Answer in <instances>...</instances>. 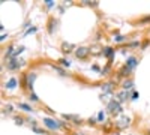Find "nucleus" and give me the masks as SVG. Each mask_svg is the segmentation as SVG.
I'll use <instances>...</instances> for the list:
<instances>
[{
    "instance_id": "obj_3",
    "label": "nucleus",
    "mask_w": 150,
    "mask_h": 135,
    "mask_svg": "<svg viewBox=\"0 0 150 135\" xmlns=\"http://www.w3.org/2000/svg\"><path fill=\"white\" fill-rule=\"evenodd\" d=\"M24 65V60H18V59H11L9 62L6 63V68L9 71H18L21 66Z\"/></svg>"
},
{
    "instance_id": "obj_23",
    "label": "nucleus",
    "mask_w": 150,
    "mask_h": 135,
    "mask_svg": "<svg viewBox=\"0 0 150 135\" xmlns=\"http://www.w3.org/2000/svg\"><path fill=\"white\" fill-rule=\"evenodd\" d=\"M15 123H17V125H23V123H24V122H23V117L17 116V117H15Z\"/></svg>"
},
{
    "instance_id": "obj_9",
    "label": "nucleus",
    "mask_w": 150,
    "mask_h": 135,
    "mask_svg": "<svg viewBox=\"0 0 150 135\" xmlns=\"http://www.w3.org/2000/svg\"><path fill=\"white\" fill-rule=\"evenodd\" d=\"M131 72H132V71H131L128 66H123V68H120V69L117 71V77H129Z\"/></svg>"
},
{
    "instance_id": "obj_28",
    "label": "nucleus",
    "mask_w": 150,
    "mask_h": 135,
    "mask_svg": "<svg viewBox=\"0 0 150 135\" xmlns=\"http://www.w3.org/2000/svg\"><path fill=\"white\" fill-rule=\"evenodd\" d=\"M87 122H89V125H95V123H96V120H95V119H89Z\"/></svg>"
},
{
    "instance_id": "obj_7",
    "label": "nucleus",
    "mask_w": 150,
    "mask_h": 135,
    "mask_svg": "<svg viewBox=\"0 0 150 135\" xmlns=\"http://www.w3.org/2000/svg\"><path fill=\"white\" fill-rule=\"evenodd\" d=\"M17 86H18V80H17L15 77L9 78V80L5 83V87H6V89H15Z\"/></svg>"
},
{
    "instance_id": "obj_21",
    "label": "nucleus",
    "mask_w": 150,
    "mask_h": 135,
    "mask_svg": "<svg viewBox=\"0 0 150 135\" xmlns=\"http://www.w3.org/2000/svg\"><path fill=\"white\" fill-rule=\"evenodd\" d=\"M54 71H57V72L60 74V75H63V77L66 75V74H65V71H63V69H62V68H59V66H54Z\"/></svg>"
},
{
    "instance_id": "obj_22",
    "label": "nucleus",
    "mask_w": 150,
    "mask_h": 135,
    "mask_svg": "<svg viewBox=\"0 0 150 135\" xmlns=\"http://www.w3.org/2000/svg\"><path fill=\"white\" fill-rule=\"evenodd\" d=\"M45 5H47L48 8H53V6H56V3L53 2V0H45Z\"/></svg>"
},
{
    "instance_id": "obj_14",
    "label": "nucleus",
    "mask_w": 150,
    "mask_h": 135,
    "mask_svg": "<svg viewBox=\"0 0 150 135\" xmlns=\"http://www.w3.org/2000/svg\"><path fill=\"white\" fill-rule=\"evenodd\" d=\"M20 110H23V111H27V113H30V111H33V108L29 105V104H24V102H20L18 105H17Z\"/></svg>"
},
{
    "instance_id": "obj_11",
    "label": "nucleus",
    "mask_w": 150,
    "mask_h": 135,
    "mask_svg": "<svg viewBox=\"0 0 150 135\" xmlns=\"http://www.w3.org/2000/svg\"><path fill=\"white\" fill-rule=\"evenodd\" d=\"M56 24H57V20H54V18H50V21H48V33L50 35H53L54 32H56Z\"/></svg>"
},
{
    "instance_id": "obj_20",
    "label": "nucleus",
    "mask_w": 150,
    "mask_h": 135,
    "mask_svg": "<svg viewBox=\"0 0 150 135\" xmlns=\"http://www.w3.org/2000/svg\"><path fill=\"white\" fill-rule=\"evenodd\" d=\"M104 119H105L104 111H99V113H98V120H99V122H104Z\"/></svg>"
},
{
    "instance_id": "obj_17",
    "label": "nucleus",
    "mask_w": 150,
    "mask_h": 135,
    "mask_svg": "<svg viewBox=\"0 0 150 135\" xmlns=\"http://www.w3.org/2000/svg\"><path fill=\"white\" fill-rule=\"evenodd\" d=\"M114 41H116V42H123V41H126V36L119 35V36H116V38H114Z\"/></svg>"
},
{
    "instance_id": "obj_15",
    "label": "nucleus",
    "mask_w": 150,
    "mask_h": 135,
    "mask_svg": "<svg viewBox=\"0 0 150 135\" xmlns=\"http://www.w3.org/2000/svg\"><path fill=\"white\" fill-rule=\"evenodd\" d=\"M71 48H75V47L72 44H63V45H62V51H63V53H71L72 51Z\"/></svg>"
},
{
    "instance_id": "obj_12",
    "label": "nucleus",
    "mask_w": 150,
    "mask_h": 135,
    "mask_svg": "<svg viewBox=\"0 0 150 135\" xmlns=\"http://www.w3.org/2000/svg\"><path fill=\"white\" fill-rule=\"evenodd\" d=\"M132 87H134V80L132 78H128V80H125L122 83V89L123 90H131Z\"/></svg>"
},
{
    "instance_id": "obj_4",
    "label": "nucleus",
    "mask_w": 150,
    "mask_h": 135,
    "mask_svg": "<svg viewBox=\"0 0 150 135\" xmlns=\"http://www.w3.org/2000/svg\"><path fill=\"white\" fill-rule=\"evenodd\" d=\"M42 122H44V125H45L48 129H51V131H57V129L60 128V122H57V120H54V119L45 117Z\"/></svg>"
},
{
    "instance_id": "obj_16",
    "label": "nucleus",
    "mask_w": 150,
    "mask_h": 135,
    "mask_svg": "<svg viewBox=\"0 0 150 135\" xmlns=\"http://www.w3.org/2000/svg\"><path fill=\"white\" fill-rule=\"evenodd\" d=\"M102 90H104L105 93H110V92H111V83H105V84H102Z\"/></svg>"
},
{
    "instance_id": "obj_19",
    "label": "nucleus",
    "mask_w": 150,
    "mask_h": 135,
    "mask_svg": "<svg viewBox=\"0 0 150 135\" xmlns=\"http://www.w3.org/2000/svg\"><path fill=\"white\" fill-rule=\"evenodd\" d=\"M60 65H62V66H66V68H68V66H69L71 63H69V60H68V59H62V60H60Z\"/></svg>"
},
{
    "instance_id": "obj_26",
    "label": "nucleus",
    "mask_w": 150,
    "mask_h": 135,
    "mask_svg": "<svg viewBox=\"0 0 150 135\" xmlns=\"http://www.w3.org/2000/svg\"><path fill=\"white\" fill-rule=\"evenodd\" d=\"M128 47H131V48H132V47H140V42H138V41H135V42H131V44H129Z\"/></svg>"
},
{
    "instance_id": "obj_18",
    "label": "nucleus",
    "mask_w": 150,
    "mask_h": 135,
    "mask_svg": "<svg viewBox=\"0 0 150 135\" xmlns=\"http://www.w3.org/2000/svg\"><path fill=\"white\" fill-rule=\"evenodd\" d=\"M29 99H30L32 102H38V101H39V99H38V96H36L33 92H30V98H29Z\"/></svg>"
},
{
    "instance_id": "obj_2",
    "label": "nucleus",
    "mask_w": 150,
    "mask_h": 135,
    "mask_svg": "<svg viewBox=\"0 0 150 135\" xmlns=\"http://www.w3.org/2000/svg\"><path fill=\"white\" fill-rule=\"evenodd\" d=\"M36 80V74L35 72H27L23 75V86L26 89H29L30 92H33V83Z\"/></svg>"
},
{
    "instance_id": "obj_5",
    "label": "nucleus",
    "mask_w": 150,
    "mask_h": 135,
    "mask_svg": "<svg viewBox=\"0 0 150 135\" xmlns=\"http://www.w3.org/2000/svg\"><path fill=\"white\" fill-rule=\"evenodd\" d=\"M89 53H90V50L87 47H80V48H77V51H75V56L78 59H86L89 56Z\"/></svg>"
},
{
    "instance_id": "obj_24",
    "label": "nucleus",
    "mask_w": 150,
    "mask_h": 135,
    "mask_svg": "<svg viewBox=\"0 0 150 135\" xmlns=\"http://www.w3.org/2000/svg\"><path fill=\"white\" fill-rule=\"evenodd\" d=\"M110 68H111V66H110V65H107V66H105V68L101 71V74H102V75H107V72L110 71Z\"/></svg>"
},
{
    "instance_id": "obj_8",
    "label": "nucleus",
    "mask_w": 150,
    "mask_h": 135,
    "mask_svg": "<svg viewBox=\"0 0 150 135\" xmlns=\"http://www.w3.org/2000/svg\"><path fill=\"white\" fill-rule=\"evenodd\" d=\"M102 56H105V57H108L110 60H112V57H114V48L105 47L104 50H102Z\"/></svg>"
},
{
    "instance_id": "obj_25",
    "label": "nucleus",
    "mask_w": 150,
    "mask_h": 135,
    "mask_svg": "<svg viewBox=\"0 0 150 135\" xmlns=\"http://www.w3.org/2000/svg\"><path fill=\"white\" fill-rule=\"evenodd\" d=\"M138 96H140L138 93H137V92H134V93H132V96H131V99H132V101H135V99H138Z\"/></svg>"
},
{
    "instance_id": "obj_27",
    "label": "nucleus",
    "mask_w": 150,
    "mask_h": 135,
    "mask_svg": "<svg viewBox=\"0 0 150 135\" xmlns=\"http://www.w3.org/2000/svg\"><path fill=\"white\" fill-rule=\"evenodd\" d=\"M36 32V27H32V29H29L27 32H26V35H29V33H35Z\"/></svg>"
},
{
    "instance_id": "obj_13",
    "label": "nucleus",
    "mask_w": 150,
    "mask_h": 135,
    "mask_svg": "<svg viewBox=\"0 0 150 135\" xmlns=\"http://www.w3.org/2000/svg\"><path fill=\"white\" fill-rule=\"evenodd\" d=\"M129 122H131L129 117H122L117 123H116V126H117V128H126V126H129Z\"/></svg>"
},
{
    "instance_id": "obj_10",
    "label": "nucleus",
    "mask_w": 150,
    "mask_h": 135,
    "mask_svg": "<svg viewBox=\"0 0 150 135\" xmlns=\"http://www.w3.org/2000/svg\"><path fill=\"white\" fill-rule=\"evenodd\" d=\"M129 99V92L128 90H122L119 95H117V101L122 104V102H125V101H128Z\"/></svg>"
},
{
    "instance_id": "obj_1",
    "label": "nucleus",
    "mask_w": 150,
    "mask_h": 135,
    "mask_svg": "<svg viewBox=\"0 0 150 135\" xmlns=\"http://www.w3.org/2000/svg\"><path fill=\"white\" fill-rule=\"evenodd\" d=\"M107 111H108L110 114H112V116H117V114H120V113L123 111L122 104H120L117 99H112V101H110V102L107 104Z\"/></svg>"
},
{
    "instance_id": "obj_6",
    "label": "nucleus",
    "mask_w": 150,
    "mask_h": 135,
    "mask_svg": "<svg viewBox=\"0 0 150 135\" xmlns=\"http://www.w3.org/2000/svg\"><path fill=\"white\" fill-rule=\"evenodd\" d=\"M137 65H138V59H137V57H129L126 60V63H125V66H128L131 71H134Z\"/></svg>"
},
{
    "instance_id": "obj_29",
    "label": "nucleus",
    "mask_w": 150,
    "mask_h": 135,
    "mask_svg": "<svg viewBox=\"0 0 150 135\" xmlns=\"http://www.w3.org/2000/svg\"><path fill=\"white\" fill-rule=\"evenodd\" d=\"M146 21H150V17H146V18H143L140 23H146Z\"/></svg>"
}]
</instances>
